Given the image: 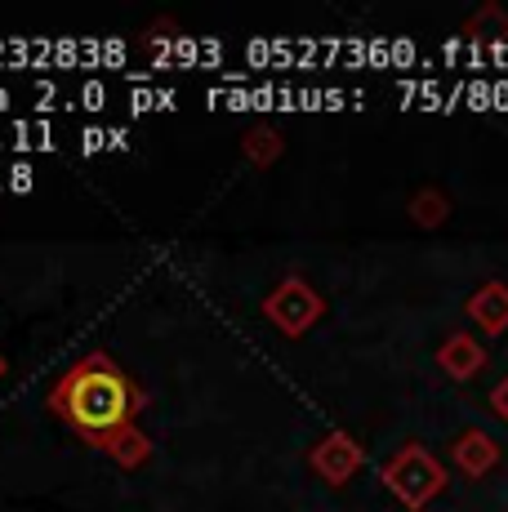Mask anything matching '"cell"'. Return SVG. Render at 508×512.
Segmentation results:
<instances>
[{
    "instance_id": "cell-1",
    "label": "cell",
    "mask_w": 508,
    "mask_h": 512,
    "mask_svg": "<svg viewBox=\"0 0 508 512\" xmlns=\"http://www.w3.org/2000/svg\"><path fill=\"white\" fill-rule=\"evenodd\" d=\"M72 415L85 423V428H107L125 415V388L116 374L107 370H85L81 379L72 383Z\"/></svg>"
},
{
    "instance_id": "cell-2",
    "label": "cell",
    "mask_w": 508,
    "mask_h": 512,
    "mask_svg": "<svg viewBox=\"0 0 508 512\" xmlns=\"http://www.w3.org/2000/svg\"><path fill=\"white\" fill-rule=\"evenodd\" d=\"M468 312L482 321V330L500 334L508 326V290H504V285H486V290L468 303Z\"/></svg>"
},
{
    "instance_id": "cell-3",
    "label": "cell",
    "mask_w": 508,
    "mask_h": 512,
    "mask_svg": "<svg viewBox=\"0 0 508 512\" xmlns=\"http://www.w3.org/2000/svg\"><path fill=\"white\" fill-rule=\"evenodd\" d=\"M455 455H459V464H464L468 472H486L495 464V446L486 437H464L455 446Z\"/></svg>"
},
{
    "instance_id": "cell-4",
    "label": "cell",
    "mask_w": 508,
    "mask_h": 512,
    "mask_svg": "<svg viewBox=\"0 0 508 512\" xmlns=\"http://www.w3.org/2000/svg\"><path fill=\"white\" fill-rule=\"evenodd\" d=\"M446 366H451L455 374H473L477 366H482V348L468 339H455L451 348H446Z\"/></svg>"
},
{
    "instance_id": "cell-5",
    "label": "cell",
    "mask_w": 508,
    "mask_h": 512,
    "mask_svg": "<svg viewBox=\"0 0 508 512\" xmlns=\"http://www.w3.org/2000/svg\"><path fill=\"white\" fill-rule=\"evenodd\" d=\"M9 187H14V192H27V187H32V165L18 161L14 170H9Z\"/></svg>"
},
{
    "instance_id": "cell-6",
    "label": "cell",
    "mask_w": 508,
    "mask_h": 512,
    "mask_svg": "<svg viewBox=\"0 0 508 512\" xmlns=\"http://www.w3.org/2000/svg\"><path fill=\"white\" fill-rule=\"evenodd\" d=\"M81 103H85V107H90V112H99V107L107 103L103 85H94V81H90V85H85V90H81Z\"/></svg>"
},
{
    "instance_id": "cell-7",
    "label": "cell",
    "mask_w": 508,
    "mask_h": 512,
    "mask_svg": "<svg viewBox=\"0 0 508 512\" xmlns=\"http://www.w3.org/2000/svg\"><path fill=\"white\" fill-rule=\"evenodd\" d=\"M81 143H85V152H99V147H112V134H103V130H85V134H81Z\"/></svg>"
},
{
    "instance_id": "cell-8",
    "label": "cell",
    "mask_w": 508,
    "mask_h": 512,
    "mask_svg": "<svg viewBox=\"0 0 508 512\" xmlns=\"http://www.w3.org/2000/svg\"><path fill=\"white\" fill-rule=\"evenodd\" d=\"M130 103H134V112H152V107H156V94L148 90V85H139V94H134Z\"/></svg>"
},
{
    "instance_id": "cell-9",
    "label": "cell",
    "mask_w": 508,
    "mask_h": 512,
    "mask_svg": "<svg viewBox=\"0 0 508 512\" xmlns=\"http://www.w3.org/2000/svg\"><path fill=\"white\" fill-rule=\"evenodd\" d=\"M491 406H495V415H504L508 419V379L495 388V397H491Z\"/></svg>"
},
{
    "instance_id": "cell-10",
    "label": "cell",
    "mask_w": 508,
    "mask_h": 512,
    "mask_svg": "<svg viewBox=\"0 0 508 512\" xmlns=\"http://www.w3.org/2000/svg\"><path fill=\"white\" fill-rule=\"evenodd\" d=\"M0 107H9V94L5 90H0Z\"/></svg>"
}]
</instances>
